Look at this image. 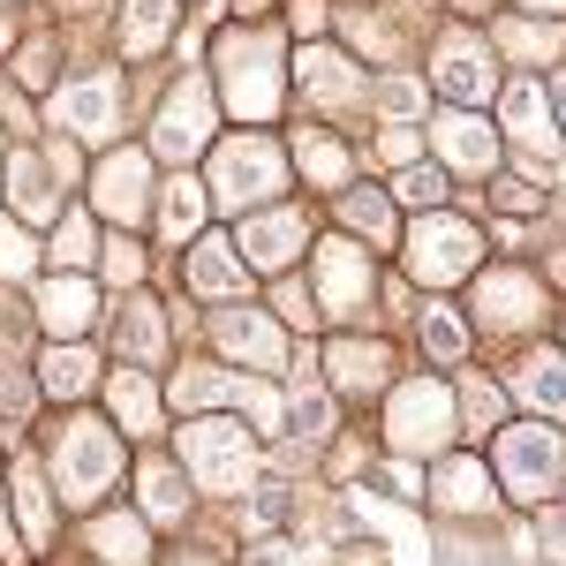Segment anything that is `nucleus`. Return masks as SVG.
I'll return each instance as SVG.
<instances>
[{
  "label": "nucleus",
  "mask_w": 566,
  "mask_h": 566,
  "mask_svg": "<svg viewBox=\"0 0 566 566\" xmlns=\"http://www.w3.org/2000/svg\"><path fill=\"white\" fill-rule=\"evenodd\" d=\"M106 408H114V423H129L136 438L159 431V392L144 370H114V386H106Z\"/></svg>",
  "instance_id": "nucleus-23"
},
{
  "label": "nucleus",
  "mask_w": 566,
  "mask_h": 566,
  "mask_svg": "<svg viewBox=\"0 0 566 566\" xmlns=\"http://www.w3.org/2000/svg\"><path fill=\"white\" fill-rule=\"evenodd\" d=\"M181 506H189V491H181V469L151 461V469H144V514H151V522H181Z\"/></svg>",
  "instance_id": "nucleus-31"
},
{
  "label": "nucleus",
  "mask_w": 566,
  "mask_h": 566,
  "mask_svg": "<svg viewBox=\"0 0 566 566\" xmlns=\"http://www.w3.org/2000/svg\"><path fill=\"white\" fill-rule=\"evenodd\" d=\"M552 106H559L552 122H559V129H566V69H559V84H552Z\"/></svg>",
  "instance_id": "nucleus-53"
},
{
  "label": "nucleus",
  "mask_w": 566,
  "mask_h": 566,
  "mask_svg": "<svg viewBox=\"0 0 566 566\" xmlns=\"http://www.w3.org/2000/svg\"><path fill=\"white\" fill-rule=\"evenodd\" d=\"M514 392L528 408H544V416H566V355H528L514 370Z\"/></svg>",
  "instance_id": "nucleus-24"
},
{
  "label": "nucleus",
  "mask_w": 566,
  "mask_h": 566,
  "mask_svg": "<svg viewBox=\"0 0 566 566\" xmlns=\"http://www.w3.org/2000/svg\"><path fill=\"white\" fill-rule=\"evenodd\" d=\"M219 348L250 355L258 370H272V363H280V333L264 325V310H242V317H219Z\"/></svg>",
  "instance_id": "nucleus-25"
},
{
  "label": "nucleus",
  "mask_w": 566,
  "mask_h": 566,
  "mask_svg": "<svg viewBox=\"0 0 566 566\" xmlns=\"http://www.w3.org/2000/svg\"><path fill=\"white\" fill-rule=\"evenodd\" d=\"M250 566H287V544H258V552H250Z\"/></svg>",
  "instance_id": "nucleus-52"
},
{
  "label": "nucleus",
  "mask_w": 566,
  "mask_h": 566,
  "mask_svg": "<svg viewBox=\"0 0 566 566\" xmlns=\"http://www.w3.org/2000/svg\"><path fill=\"white\" fill-rule=\"evenodd\" d=\"M84 386H91V355L76 348V340H69V348L53 340V348H45V392H53V400H76Z\"/></svg>",
  "instance_id": "nucleus-30"
},
{
  "label": "nucleus",
  "mask_w": 566,
  "mask_h": 566,
  "mask_svg": "<svg viewBox=\"0 0 566 566\" xmlns=\"http://www.w3.org/2000/svg\"><path fill=\"white\" fill-rule=\"evenodd\" d=\"M536 303H544V295H536V280H528V272H491V280L476 287V317H483V325H499V333L528 325Z\"/></svg>",
  "instance_id": "nucleus-18"
},
{
  "label": "nucleus",
  "mask_w": 566,
  "mask_h": 566,
  "mask_svg": "<svg viewBox=\"0 0 566 566\" xmlns=\"http://www.w3.org/2000/svg\"><path fill=\"white\" fill-rule=\"evenodd\" d=\"M325 423H333V400L317 386H295V431L303 438H325Z\"/></svg>",
  "instance_id": "nucleus-42"
},
{
  "label": "nucleus",
  "mask_w": 566,
  "mask_h": 566,
  "mask_svg": "<svg viewBox=\"0 0 566 566\" xmlns=\"http://www.w3.org/2000/svg\"><path fill=\"white\" fill-rule=\"evenodd\" d=\"M280 317H287V325H317V317H325V310H317V295H310V287H280Z\"/></svg>",
  "instance_id": "nucleus-45"
},
{
  "label": "nucleus",
  "mask_w": 566,
  "mask_h": 566,
  "mask_svg": "<svg viewBox=\"0 0 566 566\" xmlns=\"http://www.w3.org/2000/svg\"><path fill=\"white\" fill-rule=\"evenodd\" d=\"M438 91L453 98V114H469V106H483V98L499 91V69H491V45H476V39H446V53H438Z\"/></svg>",
  "instance_id": "nucleus-13"
},
{
  "label": "nucleus",
  "mask_w": 566,
  "mask_h": 566,
  "mask_svg": "<svg viewBox=\"0 0 566 566\" xmlns=\"http://www.w3.org/2000/svg\"><path fill=\"white\" fill-rule=\"evenodd\" d=\"M175 23V0H129L122 8V53H151Z\"/></svg>",
  "instance_id": "nucleus-29"
},
{
  "label": "nucleus",
  "mask_w": 566,
  "mask_h": 566,
  "mask_svg": "<svg viewBox=\"0 0 566 566\" xmlns=\"http://www.w3.org/2000/svg\"><path fill=\"white\" fill-rule=\"evenodd\" d=\"M159 219H167V234H175V242H181V234H197V227H205V181L181 175L175 189H167V212H159Z\"/></svg>",
  "instance_id": "nucleus-37"
},
{
  "label": "nucleus",
  "mask_w": 566,
  "mask_h": 566,
  "mask_svg": "<svg viewBox=\"0 0 566 566\" xmlns=\"http://www.w3.org/2000/svg\"><path fill=\"white\" fill-rule=\"evenodd\" d=\"M15 76H23V84H45V45H31V53H23V69H15Z\"/></svg>",
  "instance_id": "nucleus-51"
},
{
  "label": "nucleus",
  "mask_w": 566,
  "mask_h": 566,
  "mask_svg": "<svg viewBox=\"0 0 566 566\" xmlns=\"http://www.w3.org/2000/svg\"><path fill=\"white\" fill-rule=\"evenodd\" d=\"M295 250H303V212H250L234 234V258L258 264V272H280Z\"/></svg>",
  "instance_id": "nucleus-14"
},
{
  "label": "nucleus",
  "mask_w": 566,
  "mask_h": 566,
  "mask_svg": "<svg viewBox=\"0 0 566 566\" xmlns=\"http://www.w3.org/2000/svg\"><path fill=\"white\" fill-rule=\"evenodd\" d=\"M205 189H212L227 212H258V205H272V197L287 189L280 144H272V136H250V129L227 136V144L212 151V181H205Z\"/></svg>",
  "instance_id": "nucleus-2"
},
{
  "label": "nucleus",
  "mask_w": 566,
  "mask_h": 566,
  "mask_svg": "<svg viewBox=\"0 0 566 566\" xmlns=\"http://www.w3.org/2000/svg\"><path fill=\"white\" fill-rule=\"evenodd\" d=\"M189 287H197V295H242V287H250V264L234 258L227 234H205V242L189 250Z\"/></svg>",
  "instance_id": "nucleus-19"
},
{
  "label": "nucleus",
  "mask_w": 566,
  "mask_h": 566,
  "mask_svg": "<svg viewBox=\"0 0 566 566\" xmlns=\"http://www.w3.org/2000/svg\"><path fill=\"white\" fill-rule=\"evenodd\" d=\"M528 8H552V15H559V8H566V0H528Z\"/></svg>",
  "instance_id": "nucleus-54"
},
{
  "label": "nucleus",
  "mask_w": 566,
  "mask_h": 566,
  "mask_svg": "<svg viewBox=\"0 0 566 566\" xmlns=\"http://www.w3.org/2000/svg\"><path fill=\"white\" fill-rule=\"evenodd\" d=\"M461 408H469V423H476V431H491L506 400H499V386H483V378H461Z\"/></svg>",
  "instance_id": "nucleus-41"
},
{
  "label": "nucleus",
  "mask_w": 566,
  "mask_h": 566,
  "mask_svg": "<svg viewBox=\"0 0 566 566\" xmlns=\"http://www.w3.org/2000/svg\"><path fill=\"white\" fill-rule=\"evenodd\" d=\"M91 205L106 219H122L136 227L144 205H151V159L144 151H114V159H98V175H91Z\"/></svg>",
  "instance_id": "nucleus-10"
},
{
  "label": "nucleus",
  "mask_w": 566,
  "mask_h": 566,
  "mask_svg": "<svg viewBox=\"0 0 566 566\" xmlns=\"http://www.w3.org/2000/svg\"><path fill=\"white\" fill-rule=\"evenodd\" d=\"M566 453H559V431H544V423H506L499 431V483L522 499V506H536L552 483H559Z\"/></svg>",
  "instance_id": "nucleus-4"
},
{
  "label": "nucleus",
  "mask_w": 566,
  "mask_h": 566,
  "mask_svg": "<svg viewBox=\"0 0 566 566\" xmlns=\"http://www.w3.org/2000/svg\"><path fill=\"white\" fill-rule=\"evenodd\" d=\"M499 122H506V136L522 144L528 159H559V122H552V106H544V84H514L506 106H499Z\"/></svg>",
  "instance_id": "nucleus-15"
},
{
  "label": "nucleus",
  "mask_w": 566,
  "mask_h": 566,
  "mask_svg": "<svg viewBox=\"0 0 566 566\" xmlns=\"http://www.w3.org/2000/svg\"><path fill=\"white\" fill-rule=\"evenodd\" d=\"M317 295H325V317H348V310L370 303V258L355 250L348 234L317 242Z\"/></svg>",
  "instance_id": "nucleus-11"
},
{
  "label": "nucleus",
  "mask_w": 566,
  "mask_h": 566,
  "mask_svg": "<svg viewBox=\"0 0 566 566\" xmlns=\"http://www.w3.org/2000/svg\"><path fill=\"white\" fill-rule=\"evenodd\" d=\"M15 272H31V242H23V227L0 219V280H15Z\"/></svg>",
  "instance_id": "nucleus-43"
},
{
  "label": "nucleus",
  "mask_w": 566,
  "mask_h": 566,
  "mask_svg": "<svg viewBox=\"0 0 566 566\" xmlns=\"http://www.w3.org/2000/svg\"><path fill=\"white\" fill-rule=\"evenodd\" d=\"M122 348L144 355V363L159 355V303H151V295H129V303H122Z\"/></svg>",
  "instance_id": "nucleus-33"
},
{
  "label": "nucleus",
  "mask_w": 566,
  "mask_h": 566,
  "mask_svg": "<svg viewBox=\"0 0 566 566\" xmlns=\"http://www.w3.org/2000/svg\"><path fill=\"white\" fill-rule=\"evenodd\" d=\"M499 205H506V212H528V205H536V189H528V181H499Z\"/></svg>",
  "instance_id": "nucleus-49"
},
{
  "label": "nucleus",
  "mask_w": 566,
  "mask_h": 566,
  "mask_svg": "<svg viewBox=\"0 0 566 566\" xmlns=\"http://www.w3.org/2000/svg\"><path fill=\"white\" fill-rule=\"evenodd\" d=\"M91 317H98V295H91L76 272H61V280H45V287H39V325L61 340V348H69V340H84Z\"/></svg>",
  "instance_id": "nucleus-17"
},
{
  "label": "nucleus",
  "mask_w": 566,
  "mask_h": 566,
  "mask_svg": "<svg viewBox=\"0 0 566 566\" xmlns=\"http://www.w3.org/2000/svg\"><path fill=\"white\" fill-rule=\"evenodd\" d=\"M212 400H242L258 416V431H280V400L250 378H234V370H181L175 378V408H212Z\"/></svg>",
  "instance_id": "nucleus-12"
},
{
  "label": "nucleus",
  "mask_w": 566,
  "mask_h": 566,
  "mask_svg": "<svg viewBox=\"0 0 566 566\" xmlns=\"http://www.w3.org/2000/svg\"><path fill=\"white\" fill-rule=\"evenodd\" d=\"M325 363H333V386H340V392H378V386H386V370H392V355L378 348V340H333Z\"/></svg>",
  "instance_id": "nucleus-21"
},
{
  "label": "nucleus",
  "mask_w": 566,
  "mask_h": 566,
  "mask_svg": "<svg viewBox=\"0 0 566 566\" xmlns=\"http://www.w3.org/2000/svg\"><path fill=\"white\" fill-rule=\"evenodd\" d=\"M287 506H295V499H287L280 483H272V491H258V499H250V528H272V522H287Z\"/></svg>",
  "instance_id": "nucleus-46"
},
{
  "label": "nucleus",
  "mask_w": 566,
  "mask_h": 566,
  "mask_svg": "<svg viewBox=\"0 0 566 566\" xmlns=\"http://www.w3.org/2000/svg\"><path fill=\"white\" fill-rule=\"evenodd\" d=\"M219 84H227V106L242 122H264L280 106V39L272 31H227L219 39Z\"/></svg>",
  "instance_id": "nucleus-3"
},
{
  "label": "nucleus",
  "mask_w": 566,
  "mask_h": 566,
  "mask_svg": "<svg viewBox=\"0 0 566 566\" xmlns=\"http://www.w3.org/2000/svg\"><path fill=\"white\" fill-rule=\"evenodd\" d=\"M212 144V91H205V76H181L175 91H167V106H159V129H151V151L159 159H197Z\"/></svg>",
  "instance_id": "nucleus-7"
},
{
  "label": "nucleus",
  "mask_w": 566,
  "mask_h": 566,
  "mask_svg": "<svg viewBox=\"0 0 566 566\" xmlns=\"http://www.w3.org/2000/svg\"><path fill=\"white\" fill-rule=\"evenodd\" d=\"M106 280H144V250L114 234V242H106Z\"/></svg>",
  "instance_id": "nucleus-44"
},
{
  "label": "nucleus",
  "mask_w": 566,
  "mask_h": 566,
  "mask_svg": "<svg viewBox=\"0 0 566 566\" xmlns=\"http://www.w3.org/2000/svg\"><path fill=\"white\" fill-rule=\"evenodd\" d=\"M423 348H431L438 363H461V355H469V333H461L453 310H423Z\"/></svg>",
  "instance_id": "nucleus-38"
},
{
  "label": "nucleus",
  "mask_w": 566,
  "mask_h": 566,
  "mask_svg": "<svg viewBox=\"0 0 566 566\" xmlns=\"http://www.w3.org/2000/svg\"><path fill=\"white\" fill-rule=\"evenodd\" d=\"M392 197H400V205H416V212H438V205H446V167H423V159H416V167H400Z\"/></svg>",
  "instance_id": "nucleus-36"
},
{
  "label": "nucleus",
  "mask_w": 566,
  "mask_h": 566,
  "mask_svg": "<svg viewBox=\"0 0 566 566\" xmlns=\"http://www.w3.org/2000/svg\"><path fill=\"white\" fill-rule=\"evenodd\" d=\"M175 566H212V559H175Z\"/></svg>",
  "instance_id": "nucleus-55"
},
{
  "label": "nucleus",
  "mask_w": 566,
  "mask_h": 566,
  "mask_svg": "<svg viewBox=\"0 0 566 566\" xmlns=\"http://www.w3.org/2000/svg\"><path fill=\"white\" fill-rule=\"evenodd\" d=\"M491 499H499V476H491L483 461L461 453V461L438 469V506H446V514H491Z\"/></svg>",
  "instance_id": "nucleus-20"
},
{
  "label": "nucleus",
  "mask_w": 566,
  "mask_h": 566,
  "mask_svg": "<svg viewBox=\"0 0 566 566\" xmlns=\"http://www.w3.org/2000/svg\"><path fill=\"white\" fill-rule=\"evenodd\" d=\"M114 476H122V431L98 423V416L61 423V438H53V483H61V499L91 506L98 491H114Z\"/></svg>",
  "instance_id": "nucleus-1"
},
{
  "label": "nucleus",
  "mask_w": 566,
  "mask_h": 566,
  "mask_svg": "<svg viewBox=\"0 0 566 566\" xmlns=\"http://www.w3.org/2000/svg\"><path fill=\"white\" fill-rule=\"evenodd\" d=\"M8 197H15V212H23V219H61L53 181H45V167L31 159V151H15V159H8Z\"/></svg>",
  "instance_id": "nucleus-27"
},
{
  "label": "nucleus",
  "mask_w": 566,
  "mask_h": 566,
  "mask_svg": "<svg viewBox=\"0 0 566 566\" xmlns=\"http://www.w3.org/2000/svg\"><path fill=\"white\" fill-rule=\"evenodd\" d=\"M476 264V227L469 219H446V212H423L408 227V272L423 280V287H446V280H461Z\"/></svg>",
  "instance_id": "nucleus-6"
},
{
  "label": "nucleus",
  "mask_w": 566,
  "mask_h": 566,
  "mask_svg": "<svg viewBox=\"0 0 566 566\" xmlns=\"http://www.w3.org/2000/svg\"><path fill=\"white\" fill-rule=\"evenodd\" d=\"M181 461L205 491H242L258 469V446L242 438V423H189L181 431Z\"/></svg>",
  "instance_id": "nucleus-5"
},
{
  "label": "nucleus",
  "mask_w": 566,
  "mask_h": 566,
  "mask_svg": "<svg viewBox=\"0 0 566 566\" xmlns=\"http://www.w3.org/2000/svg\"><path fill=\"white\" fill-rule=\"evenodd\" d=\"M53 129H69L76 144H106L114 136V114H122V91L106 84V76H84V84H61L53 91Z\"/></svg>",
  "instance_id": "nucleus-9"
},
{
  "label": "nucleus",
  "mask_w": 566,
  "mask_h": 566,
  "mask_svg": "<svg viewBox=\"0 0 566 566\" xmlns=\"http://www.w3.org/2000/svg\"><path fill=\"white\" fill-rule=\"evenodd\" d=\"M295 159H303V175L317 181V189H348V151L325 129H295Z\"/></svg>",
  "instance_id": "nucleus-28"
},
{
  "label": "nucleus",
  "mask_w": 566,
  "mask_h": 566,
  "mask_svg": "<svg viewBox=\"0 0 566 566\" xmlns=\"http://www.w3.org/2000/svg\"><path fill=\"white\" fill-rule=\"evenodd\" d=\"M355 91H363V76H355L348 53H333V45H310V53H303V98L340 106V98H355Z\"/></svg>",
  "instance_id": "nucleus-22"
},
{
  "label": "nucleus",
  "mask_w": 566,
  "mask_h": 566,
  "mask_svg": "<svg viewBox=\"0 0 566 566\" xmlns=\"http://www.w3.org/2000/svg\"><path fill=\"white\" fill-rule=\"evenodd\" d=\"M386 431L400 453H438L446 438H453V392L446 386H400L392 392V416H386Z\"/></svg>",
  "instance_id": "nucleus-8"
},
{
  "label": "nucleus",
  "mask_w": 566,
  "mask_h": 566,
  "mask_svg": "<svg viewBox=\"0 0 566 566\" xmlns=\"http://www.w3.org/2000/svg\"><path fill=\"white\" fill-rule=\"evenodd\" d=\"M91 544H98V559H106V566H144V559H151V544H144V522H136V514H98V522H91Z\"/></svg>",
  "instance_id": "nucleus-26"
},
{
  "label": "nucleus",
  "mask_w": 566,
  "mask_h": 566,
  "mask_svg": "<svg viewBox=\"0 0 566 566\" xmlns=\"http://www.w3.org/2000/svg\"><path fill=\"white\" fill-rule=\"evenodd\" d=\"M340 219H348L355 234H370V242L392 234V205L378 197V189H348V197H340Z\"/></svg>",
  "instance_id": "nucleus-35"
},
{
  "label": "nucleus",
  "mask_w": 566,
  "mask_h": 566,
  "mask_svg": "<svg viewBox=\"0 0 566 566\" xmlns=\"http://www.w3.org/2000/svg\"><path fill=\"white\" fill-rule=\"evenodd\" d=\"M295 31H325V8L317 0H295Z\"/></svg>",
  "instance_id": "nucleus-50"
},
{
  "label": "nucleus",
  "mask_w": 566,
  "mask_h": 566,
  "mask_svg": "<svg viewBox=\"0 0 566 566\" xmlns=\"http://www.w3.org/2000/svg\"><path fill=\"white\" fill-rule=\"evenodd\" d=\"M15 506H23V528H31V544H53V499H45V476L39 469H23V476H15Z\"/></svg>",
  "instance_id": "nucleus-34"
},
{
  "label": "nucleus",
  "mask_w": 566,
  "mask_h": 566,
  "mask_svg": "<svg viewBox=\"0 0 566 566\" xmlns=\"http://www.w3.org/2000/svg\"><path fill=\"white\" fill-rule=\"evenodd\" d=\"M536 544L566 566V506H544V522H536Z\"/></svg>",
  "instance_id": "nucleus-47"
},
{
  "label": "nucleus",
  "mask_w": 566,
  "mask_h": 566,
  "mask_svg": "<svg viewBox=\"0 0 566 566\" xmlns=\"http://www.w3.org/2000/svg\"><path fill=\"white\" fill-rule=\"evenodd\" d=\"M431 144H438L446 167H469V175H491V167H499V129L476 122V114H446V122H431Z\"/></svg>",
  "instance_id": "nucleus-16"
},
{
  "label": "nucleus",
  "mask_w": 566,
  "mask_h": 566,
  "mask_svg": "<svg viewBox=\"0 0 566 566\" xmlns=\"http://www.w3.org/2000/svg\"><path fill=\"white\" fill-rule=\"evenodd\" d=\"M499 45H506L514 61H552V53H559V23H522V15H506V23H499Z\"/></svg>",
  "instance_id": "nucleus-32"
},
{
  "label": "nucleus",
  "mask_w": 566,
  "mask_h": 566,
  "mask_svg": "<svg viewBox=\"0 0 566 566\" xmlns=\"http://www.w3.org/2000/svg\"><path fill=\"white\" fill-rule=\"evenodd\" d=\"M84 258H91V219L84 212H61V219H53V264L76 272Z\"/></svg>",
  "instance_id": "nucleus-39"
},
{
  "label": "nucleus",
  "mask_w": 566,
  "mask_h": 566,
  "mask_svg": "<svg viewBox=\"0 0 566 566\" xmlns=\"http://www.w3.org/2000/svg\"><path fill=\"white\" fill-rule=\"evenodd\" d=\"M370 98H378V114L408 122V114L423 106V84H416V76H378V91H370Z\"/></svg>",
  "instance_id": "nucleus-40"
},
{
  "label": "nucleus",
  "mask_w": 566,
  "mask_h": 566,
  "mask_svg": "<svg viewBox=\"0 0 566 566\" xmlns=\"http://www.w3.org/2000/svg\"><path fill=\"white\" fill-rule=\"evenodd\" d=\"M386 483H392V499H423V476H416L408 461H392V469H386Z\"/></svg>",
  "instance_id": "nucleus-48"
}]
</instances>
